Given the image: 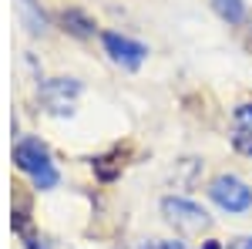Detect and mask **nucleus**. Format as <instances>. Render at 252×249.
Here are the masks:
<instances>
[{
  "label": "nucleus",
  "instance_id": "nucleus-4",
  "mask_svg": "<svg viewBox=\"0 0 252 249\" xmlns=\"http://www.w3.org/2000/svg\"><path fill=\"white\" fill-rule=\"evenodd\" d=\"M161 215H165V222H172L175 229L182 232H202L209 229V212L202 209L198 202L192 199H182V195H168V199H161Z\"/></svg>",
  "mask_w": 252,
  "mask_h": 249
},
{
  "label": "nucleus",
  "instance_id": "nucleus-1",
  "mask_svg": "<svg viewBox=\"0 0 252 249\" xmlns=\"http://www.w3.org/2000/svg\"><path fill=\"white\" fill-rule=\"evenodd\" d=\"M14 165L20 172H27L34 178L37 189H54L58 185V169H54V158L47 152V145L40 138H20L14 145Z\"/></svg>",
  "mask_w": 252,
  "mask_h": 249
},
{
  "label": "nucleus",
  "instance_id": "nucleus-5",
  "mask_svg": "<svg viewBox=\"0 0 252 249\" xmlns=\"http://www.w3.org/2000/svg\"><path fill=\"white\" fill-rule=\"evenodd\" d=\"M101 44H104V54L115 61V64H121L125 71L141 68L145 58H148V47H145V44L125 37V34H115V31H104V34H101Z\"/></svg>",
  "mask_w": 252,
  "mask_h": 249
},
{
  "label": "nucleus",
  "instance_id": "nucleus-6",
  "mask_svg": "<svg viewBox=\"0 0 252 249\" xmlns=\"http://www.w3.org/2000/svg\"><path fill=\"white\" fill-rule=\"evenodd\" d=\"M232 145L239 155L252 158V105H239L232 111Z\"/></svg>",
  "mask_w": 252,
  "mask_h": 249
},
{
  "label": "nucleus",
  "instance_id": "nucleus-8",
  "mask_svg": "<svg viewBox=\"0 0 252 249\" xmlns=\"http://www.w3.org/2000/svg\"><path fill=\"white\" fill-rule=\"evenodd\" d=\"M17 3H20V17L27 24V31H31V34H40V31L47 27V20H44V14L34 10V0H17Z\"/></svg>",
  "mask_w": 252,
  "mask_h": 249
},
{
  "label": "nucleus",
  "instance_id": "nucleus-3",
  "mask_svg": "<svg viewBox=\"0 0 252 249\" xmlns=\"http://www.w3.org/2000/svg\"><path fill=\"white\" fill-rule=\"evenodd\" d=\"M81 95V84L74 77H51V81H40L37 88V98L40 105H44V111L47 115H74V101Z\"/></svg>",
  "mask_w": 252,
  "mask_h": 249
},
{
  "label": "nucleus",
  "instance_id": "nucleus-9",
  "mask_svg": "<svg viewBox=\"0 0 252 249\" xmlns=\"http://www.w3.org/2000/svg\"><path fill=\"white\" fill-rule=\"evenodd\" d=\"M212 7L229 20V24H242V17H246V3H242V0H212Z\"/></svg>",
  "mask_w": 252,
  "mask_h": 249
},
{
  "label": "nucleus",
  "instance_id": "nucleus-2",
  "mask_svg": "<svg viewBox=\"0 0 252 249\" xmlns=\"http://www.w3.org/2000/svg\"><path fill=\"white\" fill-rule=\"evenodd\" d=\"M209 199H212L222 212H229V215H242V212L252 209V189L239 178V175H229V172L212 178Z\"/></svg>",
  "mask_w": 252,
  "mask_h": 249
},
{
  "label": "nucleus",
  "instance_id": "nucleus-11",
  "mask_svg": "<svg viewBox=\"0 0 252 249\" xmlns=\"http://www.w3.org/2000/svg\"><path fill=\"white\" fill-rule=\"evenodd\" d=\"M239 249H252V236H249V239H242V243H239Z\"/></svg>",
  "mask_w": 252,
  "mask_h": 249
},
{
  "label": "nucleus",
  "instance_id": "nucleus-10",
  "mask_svg": "<svg viewBox=\"0 0 252 249\" xmlns=\"http://www.w3.org/2000/svg\"><path fill=\"white\" fill-rule=\"evenodd\" d=\"M138 249H185V243H178V239H152V243H145Z\"/></svg>",
  "mask_w": 252,
  "mask_h": 249
},
{
  "label": "nucleus",
  "instance_id": "nucleus-7",
  "mask_svg": "<svg viewBox=\"0 0 252 249\" xmlns=\"http://www.w3.org/2000/svg\"><path fill=\"white\" fill-rule=\"evenodd\" d=\"M61 24H64V31H71L74 37H91V34H94V20L88 17V14H81V10H64V14H61Z\"/></svg>",
  "mask_w": 252,
  "mask_h": 249
}]
</instances>
